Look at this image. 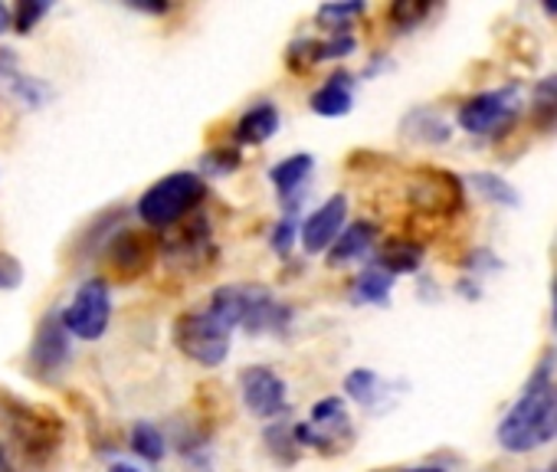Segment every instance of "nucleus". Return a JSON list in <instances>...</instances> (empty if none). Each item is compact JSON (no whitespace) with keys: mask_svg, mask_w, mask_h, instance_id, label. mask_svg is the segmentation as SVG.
Segmentation results:
<instances>
[{"mask_svg":"<svg viewBox=\"0 0 557 472\" xmlns=\"http://www.w3.org/2000/svg\"><path fill=\"white\" fill-rule=\"evenodd\" d=\"M554 351L541 358L521 397L502 417L495 439L508 452H534L557 439V381L550 377Z\"/></svg>","mask_w":557,"mask_h":472,"instance_id":"1","label":"nucleus"},{"mask_svg":"<svg viewBox=\"0 0 557 472\" xmlns=\"http://www.w3.org/2000/svg\"><path fill=\"white\" fill-rule=\"evenodd\" d=\"M207 309L223 325L243 328L246 335H286L293 322V309L262 286H220Z\"/></svg>","mask_w":557,"mask_h":472,"instance_id":"2","label":"nucleus"},{"mask_svg":"<svg viewBox=\"0 0 557 472\" xmlns=\"http://www.w3.org/2000/svg\"><path fill=\"white\" fill-rule=\"evenodd\" d=\"M207 197V181L194 171H174L161 181H154L141 200H138V216L154 226V229H164V226H174L177 220H184L200 200Z\"/></svg>","mask_w":557,"mask_h":472,"instance_id":"3","label":"nucleus"},{"mask_svg":"<svg viewBox=\"0 0 557 472\" xmlns=\"http://www.w3.org/2000/svg\"><path fill=\"white\" fill-rule=\"evenodd\" d=\"M230 335L233 328L223 325L207 306L197 312H184L174 322V345L181 355H187L190 361L203 364V368H216L226 361L230 355Z\"/></svg>","mask_w":557,"mask_h":472,"instance_id":"4","label":"nucleus"},{"mask_svg":"<svg viewBox=\"0 0 557 472\" xmlns=\"http://www.w3.org/2000/svg\"><path fill=\"white\" fill-rule=\"evenodd\" d=\"M8 430L17 439L21 452L34 462H47L63 439V423L53 410L44 407H30V403H11L8 413Z\"/></svg>","mask_w":557,"mask_h":472,"instance_id":"5","label":"nucleus"},{"mask_svg":"<svg viewBox=\"0 0 557 472\" xmlns=\"http://www.w3.org/2000/svg\"><path fill=\"white\" fill-rule=\"evenodd\" d=\"M521 112V89L518 86H502L479 92L459 105V128L469 135H495L515 122Z\"/></svg>","mask_w":557,"mask_h":472,"instance_id":"6","label":"nucleus"},{"mask_svg":"<svg viewBox=\"0 0 557 472\" xmlns=\"http://www.w3.org/2000/svg\"><path fill=\"white\" fill-rule=\"evenodd\" d=\"M63 325L70 335L83 338V341H96L106 335L109 322H112V293L106 280H89L76 289L73 302L60 312Z\"/></svg>","mask_w":557,"mask_h":472,"instance_id":"7","label":"nucleus"},{"mask_svg":"<svg viewBox=\"0 0 557 472\" xmlns=\"http://www.w3.org/2000/svg\"><path fill=\"white\" fill-rule=\"evenodd\" d=\"M70 358H73L70 332H66L60 312H50V315L40 322V328H37V335H34V345H30V358H27L30 374H34L37 381H47V384H50V381H57V377L66 371Z\"/></svg>","mask_w":557,"mask_h":472,"instance_id":"8","label":"nucleus"},{"mask_svg":"<svg viewBox=\"0 0 557 472\" xmlns=\"http://www.w3.org/2000/svg\"><path fill=\"white\" fill-rule=\"evenodd\" d=\"M299 443L315 449H342V443L351 436V420L345 397H325L312 407L306 423H296Z\"/></svg>","mask_w":557,"mask_h":472,"instance_id":"9","label":"nucleus"},{"mask_svg":"<svg viewBox=\"0 0 557 472\" xmlns=\"http://www.w3.org/2000/svg\"><path fill=\"white\" fill-rule=\"evenodd\" d=\"M239 390H243V403L259 420H272L278 413H286V407H289L286 381L278 377L272 368H265V364H249L239 374Z\"/></svg>","mask_w":557,"mask_h":472,"instance_id":"10","label":"nucleus"},{"mask_svg":"<svg viewBox=\"0 0 557 472\" xmlns=\"http://www.w3.org/2000/svg\"><path fill=\"white\" fill-rule=\"evenodd\" d=\"M345 220H348V197L345 194H332L306 223H302V247L306 253H329L338 236L345 233Z\"/></svg>","mask_w":557,"mask_h":472,"instance_id":"11","label":"nucleus"},{"mask_svg":"<svg viewBox=\"0 0 557 472\" xmlns=\"http://www.w3.org/2000/svg\"><path fill=\"white\" fill-rule=\"evenodd\" d=\"M154 250H158V244L151 240L148 233H132V229L115 233V240L109 244V266L122 280H135L151 266Z\"/></svg>","mask_w":557,"mask_h":472,"instance_id":"12","label":"nucleus"},{"mask_svg":"<svg viewBox=\"0 0 557 472\" xmlns=\"http://www.w3.org/2000/svg\"><path fill=\"white\" fill-rule=\"evenodd\" d=\"M0 92L24 102L27 109H40L50 96L47 83L37 76H27L11 50H0Z\"/></svg>","mask_w":557,"mask_h":472,"instance_id":"13","label":"nucleus"},{"mask_svg":"<svg viewBox=\"0 0 557 472\" xmlns=\"http://www.w3.org/2000/svg\"><path fill=\"white\" fill-rule=\"evenodd\" d=\"M312 171H315V158H312L309 151H299V154H293V158H286V161H278V164L269 171V181L275 184L278 200H283L286 207H299V197H302V190H306Z\"/></svg>","mask_w":557,"mask_h":472,"instance_id":"14","label":"nucleus"},{"mask_svg":"<svg viewBox=\"0 0 557 472\" xmlns=\"http://www.w3.org/2000/svg\"><path fill=\"white\" fill-rule=\"evenodd\" d=\"M355 102V76L351 73H332L315 92H312V112L325 119L348 115Z\"/></svg>","mask_w":557,"mask_h":472,"instance_id":"15","label":"nucleus"},{"mask_svg":"<svg viewBox=\"0 0 557 472\" xmlns=\"http://www.w3.org/2000/svg\"><path fill=\"white\" fill-rule=\"evenodd\" d=\"M374 244H377V226L371 220H355L345 226L338 244L329 250V266H345L351 260H361L374 250Z\"/></svg>","mask_w":557,"mask_h":472,"instance_id":"16","label":"nucleus"},{"mask_svg":"<svg viewBox=\"0 0 557 472\" xmlns=\"http://www.w3.org/2000/svg\"><path fill=\"white\" fill-rule=\"evenodd\" d=\"M278 132V109L272 102H256L252 109H246L233 128V141L236 145H262Z\"/></svg>","mask_w":557,"mask_h":472,"instance_id":"17","label":"nucleus"},{"mask_svg":"<svg viewBox=\"0 0 557 472\" xmlns=\"http://www.w3.org/2000/svg\"><path fill=\"white\" fill-rule=\"evenodd\" d=\"M404 135L413 138V141H423V145H443V141L453 138V128L436 109L420 105V109L404 115Z\"/></svg>","mask_w":557,"mask_h":472,"instance_id":"18","label":"nucleus"},{"mask_svg":"<svg viewBox=\"0 0 557 472\" xmlns=\"http://www.w3.org/2000/svg\"><path fill=\"white\" fill-rule=\"evenodd\" d=\"M374 263H377L381 270H387L391 276H410V273L420 270L423 250H420V244H413V240H397V236H394V240H387V244L377 250Z\"/></svg>","mask_w":557,"mask_h":472,"instance_id":"19","label":"nucleus"},{"mask_svg":"<svg viewBox=\"0 0 557 472\" xmlns=\"http://www.w3.org/2000/svg\"><path fill=\"white\" fill-rule=\"evenodd\" d=\"M391 286H394V276L387 270H381L377 263L364 266L351 286V296L355 302L361 306H387L391 302Z\"/></svg>","mask_w":557,"mask_h":472,"instance_id":"20","label":"nucleus"},{"mask_svg":"<svg viewBox=\"0 0 557 472\" xmlns=\"http://www.w3.org/2000/svg\"><path fill=\"white\" fill-rule=\"evenodd\" d=\"M531 122L547 132L557 125V76H544L531 92Z\"/></svg>","mask_w":557,"mask_h":472,"instance_id":"21","label":"nucleus"},{"mask_svg":"<svg viewBox=\"0 0 557 472\" xmlns=\"http://www.w3.org/2000/svg\"><path fill=\"white\" fill-rule=\"evenodd\" d=\"M469 184L475 187V194H479L482 200H488V203H495V207H518V203H521L518 190H515L505 177H498V174H492V171L472 174Z\"/></svg>","mask_w":557,"mask_h":472,"instance_id":"22","label":"nucleus"},{"mask_svg":"<svg viewBox=\"0 0 557 472\" xmlns=\"http://www.w3.org/2000/svg\"><path fill=\"white\" fill-rule=\"evenodd\" d=\"M265 446H269V452L278 459V462H296V456H299V430H296V423H272L269 430H265Z\"/></svg>","mask_w":557,"mask_h":472,"instance_id":"23","label":"nucleus"},{"mask_svg":"<svg viewBox=\"0 0 557 472\" xmlns=\"http://www.w3.org/2000/svg\"><path fill=\"white\" fill-rule=\"evenodd\" d=\"M132 449H135L141 459H148V462H161L164 452H168V439H164V433H161L154 423L141 420V423H135V430H132Z\"/></svg>","mask_w":557,"mask_h":472,"instance_id":"24","label":"nucleus"},{"mask_svg":"<svg viewBox=\"0 0 557 472\" xmlns=\"http://www.w3.org/2000/svg\"><path fill=\"white\" fill-rule=\"evenodd\" d=\"M381 387H384V381H381L374 371H368V368H358V371H351V374L345 377V390H348V397H351V400H358V403H364V407L377 403Z\"/></svg>","mask_w":557,"mask_h":472,"instance_id":"25","label":"nucleus"},{"mask_svg":"<svg viewBox=\"0 0 557 472\" xmlns=\"http://www.w3.org/2000/svg\"><path fill=\"white\" fill-rule=\"evenodd\" d=\"M302 236V226H299V207H286V213H283V220L275 223V229H272V250L278 253V257H286V253H293V247H296V240Z\"/></svg>","mask_w":557,"mask_h":472,"instance_id":"26","label":"nucleus"},{"mask_svg":"<svg viewBox=\"0 0 557 472\" xmlns=\"http://www.w3.org/2000/svg\"><path fill=\"white\" fill-rule=\"evenodd\" d=\"M361 14H364V4H325V8H319L315 21L325 24L332 34H348L351 21Z\"/></svg>","mask_w":557,"mask_h":472,"instance_id":"27","label":"nucleus"},{"mask_svg":"<svg viewBox=\"0 0 557 472\" xmlns=\"http://www.w3.org/2000/svg\"><path fill=\"white\" fill-rule=\"evenodd\" d=\"M239 164H243V158H239L236 148H216V151H207V154L200 158V167H203V174H210V177H226V174H233Z\"/></svg>","mask_w":557,"mask_h":472,"instance_id":"28","label":"nucleus"},{"mask_svg":"<svg viewBox=\"0 0 557 472\" xmlns=\"http://www.w3.org/2000/svg\"><path fill=\"white\" fill-rule=\"evenodd\" d=\"M430 8L426 4H394L391 8V21L397 24L394 30H413L426 21Z\"/></svg>","mask_w":557,"mask_h":472,"instance_id":"29","label":"nucleus"},{"mask_svg":"<svg viewBox=\"0 0 557 472\" xmlns=\"http://www.w3.org/2000/svg\"><path fill=\"white\" fill-rule=\"evenodd\" d=\"M47 14H50V4H30V0H24V4H17V11H14V30L30 34L37 27V21H44Z\"/></svg>","mask_w":557,"mask_h":472,"instance_id":"30","label":"nucleus"},{"mask_svg":"<svg viewBox=\"0 0 557 472\" xmlns=\"http://www.w3.org/2000/svg\"><path fill=\"white\" fill-rule=\"evenodd\" d=\"M24 280V270L14 257L0 253V289H14L17 283Z\"/></svg>","mask_w":557,"mask_h":472,"instance_id":"31","label":"nucleus"},{"mask_svg":"<svg viewBox=\"0 0 557 472\" xmlns=\"http://www.w3.org/2000/svg\"><path fill=\"white\" fill-rule=\"evenodd\" d=\"M11 27H14V14L8 4H0V34H8Z\"/></svg>","mask_w":557,"mask_h":472,"instance_id":"32","label":"nucleus"},{"mask_svg":"<svg viewBox=\"0 0 557 472\" xmlns=\"http://www.w3.org/2000/svg\"><path fill=\"white\" fill-rule=\"evenodd\" d=\"M0 472H17V465L11 462V456H8L4 446H0Z\"/></svg>","mask_w":557,"mask_h":472,"instance_id":"33","label":"nucleus"},{"mask_svg":"<svg viewBox=\"0 0 557 472\" xmlns=\"http://www.w3.org/2000/svg\"><path fill=\"white\" fill-rule=\"evenodd\" d=\"M109 472H141V469H138V465H128V462H115Z\"/></svg>","mask_w":557,"mask_h":472,"instance_id":"34","label":"nucleus"},{"mask_svg":"<svg viewBox=\"0 0 557 472\" xmlns=\"http://www.w3.org/2000/svg\"><path fill=\"white\" fill-rule=\"evenodd\" d=\"M400 472H443L440 465H410V469H400Z\"/></svg>","mask_w":557,"mask_h":472,"instance_id":"35","label":"nucleus"},{"mask_svg":"<svg viewBox=\"0 0 557 472\" xmlns=\"http://www.w3.org/2000/svg\"><path fill=\"white\" fill-rule=\"evenodd\" d=\"M554 325H557V280H554Z\"/></svg>","mask_w":557,"mask_h":472,"instance_id":"36","label":"nucleus"}]
</instances>
